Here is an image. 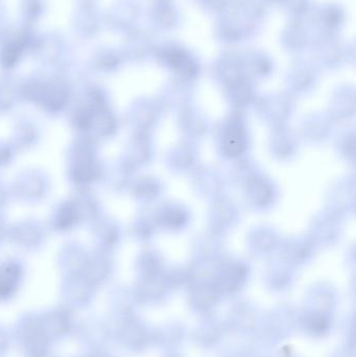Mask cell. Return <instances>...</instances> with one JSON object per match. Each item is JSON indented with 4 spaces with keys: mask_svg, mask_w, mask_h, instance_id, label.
<instances>
[{
    "mask_svg": "<svg viewBox=\"0 0 356 357\" xmlns=\"http://www.w3.org/2000/svg\"><path fill=\"white\" fill-rule=\"evenodd\" d=\"M42 331L49 341L65 337L71 329V317L67 310L47 312L39 317Z\"/></svg>",
    "mask_w": 356,
    "mask_h": 357,
    "instance_id": "1",
    "label": "cell"
},
{
    "mask_svg": "<svg viewBox=\"0 0 356 357\" xmlns=\"http://www.w3.org/2000/svg\"><path fill=\"white\" fill-rule=\"evenodd\" d=\"M8 342V335H6L3 328H0V356H1L2 352L6 351Z\"/></svg>",
    "mask_w": 356,
    "mask_h": 357,
    "instance_id": "2",
    "label": "cell"
}]
</instances>
